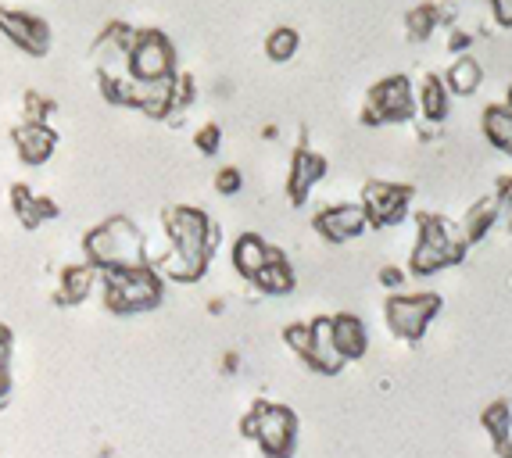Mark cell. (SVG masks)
<instances>
[{"label": "cell", "instance_id": "6da1fadb", "mask_svg": "<svg viewBox=\"0 0 512 458\" xmlns=\"http://www.w3.org/2000/svg\"><path fill=\"white\" fill-rule=\"evenodd\" d=\"M165 247L154 258V269L162 272L165 283H197L205 280L208 265H212L215 247H219V226L205 208L194 204H176L165 208L162 215Z\"/></svg>", "mask_w": 512, "mask_h": 458}, {"label": "cell", "instance_id": "7a4b0ae2", "mask_svg": "<svg viewBox=\"0 0 512 458\" xmlns=\"http://www.w3.org/2000/svg\"><path fill=\"white\" fill-rule=\"evenodd\" d=\"M466 251H470V244L462 240L459 222L444 219V215H434V212H419L416 244H412V251H409V276H416V280L437 276V272L466 262Z\"/></svg>", "mask_w": 512, "mask_h": 458}, {"label": "cell", "instance_id": "3957f363", "mask_svg": "<svg viewBox=\"0 0 512 458\" xmlns=\"http://www.w3.org/2000/svg\"><path fill=\"white\" fill-rule=\"evenodd\" d=\"M83 255L97 272L133 269V265H147V237L133 219L111 215V219L97 222L94 229H86Z\"/></svg>", "mask_w": 512, "mask_h": 458}, {"label": "cell", "instance_id": "277c9868", "mask_svg": "<svg viewBox=\"0 0 512 458\" xmlns=\"http://www.w3.org/2000/svg\"><path fill=\"white\" fill-rule=\"evenodd\" d=\"M101 297L111 315H140L154 312L165 297V280L154 265H133V269L101 272Z\"/></svg>", "mask_w": 512, "mask_h": 458}, {"label": "cell", "instance_id": "5b68a950", "mask_svg": "<svg viewBox=\"0 0 512 458\" xmlns=\"http://www.w3.org/2000/svg\"><path fill=\"white\" fill-rule=\"evenodd\" d=\"M240 433L255 441L265 458H294L298 451V416L276 401H255L240 419Z\"/></svg>", "mask_w": 512, "mask_h": 458}, {"label": "cell", "instance_id": "8992f818", "mask_svg": "<svg viewBox=\"0 0 512 458\" xmlns=\"http://www.w3.org/2000/svg\"><path fill=\"white\" fill-rule=\"evenodd\" d=\"M441 305V294L434 290H398V294H387L384 301V323L398 340L416 344L427 337V330L441 315Z\"/></svg>", "mask_w": 512, "mask_h": 458}, {"label": "cell", "instance_id": "52a82bcc", "mask_svg": "<svg viewBox=\"0 0 512 458\" xmlns=\"http://www.w3.org/2000/svg\"><path fill=\"white\" fill-rule=\"evenodd\" d=\"M416 115V86H412L409 76H387L369 86L366 104H362L366 126H402Z\"/></svg>", "mask_w": 512, "mask_h": 458}, {"label": "cell", "instance_id": "ba28073f", "mask_svg": "<svg viewBox=\"0 0 512 458\" xmlns=\"http://www.w3.org/2000/svg\"><path fill=\"white\" fill-rule=\"evenodd\" d=\"M129 76L140 79V83H151V79H172L180 68H176V47L162 29H137L133 36V47H129L126 58Z\"/></svg>", "mask_w": 512, "mask_h": 458}, {"label": "cell", "instance_id": "9c48e42d", "mask_svg": "<svg viewBox=\"0 0 512 458\" xmlns=\"http://www.w3.org/2000/svg\"><path fill=\"white\" fill-rule=\"evenodd\" d=\"M362 212H366L369 229H394L402 226L412 212V187L391 183V179H369L362 187Z\"/></svg>", "mask_w": 512, "mask_h": 458}, {"label": "cell", "instance_id": "30bf717a", "mask_svg": "<svg viewBox=\"0 0 512 458\" xmlns=\"http://www.w3.org/2000/svg\"><path fill=\"white\" fill-rule=\"evenodd\" d=\"M0 36L22 54H29V58H43L51 51V26L33 11L0 8Z\"/></svg>", "mask_w": 512, "mask_h": 458}, {"label": "cell", "instance_id": "8fae6325", "mask_svg": "<svg viewBox=\"0 0 512 458\" xmlns=\"http://www.w3.org/2000/svg\"><path fill=\"white\" fill-rule=\"evenodd\" d=\"M312 229L319 233V240L341 247L348 240H359L369 229V222L359 201H344V204H330V208H319L316 219H312Z\"/></svg>", "mask_w": 512, "mask_h": 458}, {"label": "cell", "instance_id": "7c38bea8", "mask_svg": "<svg viewBox=\"0 0 512 458\" xmlns=\"http://www.w3.org/2000/svg\"><path fill=\"white\" fill-rule=\"evenodd\" d=\"M326 172H330V162H326L323 154L312 151L308 144H298L291 154V169H287V197H291L294 208H301V204H308V197H312V190L319 187L326 179Z\"/></svg>", "mask_w": 512, "mask_h": 458}, {"label": "cell", "instance_id": "4fadbf2b", "mask_svg": "<svg viewBox=\"0 0 512 458\" xmlns=\"http://www.w3.org/2000/svg\"><path fill=\"white\" fill-rule=\"evenodd\" d=\"M11 144H15L18 158L26 165H47L54 158V151H58V129L51 126V122H18L15 129H11Z\"/></svg>", "mask_w": 512, "mask_h": 458}, {"label": "cell", "instance_id": "5bb4252c", "mask_svg": "<svg viewBox=\"0 0 512 458\" xmlns=\"http://www.w3.org/2000/svg\"><path fill=\"white\" fill-rule=\"evenodd\" d=\"M133 36H137V29L126 26V22H108L101 29V36L94 40L97 76H104V72H129L126 58H129V47H133Z\"/></svg>", "mask_w": 512, "mask_h": 458}, {"label": "cell", "instance_id": "9a60e30c", "mask_svg": "<svg viewBox=\"0 0 512 458\" xmlns=\"http://www.w3.org/2000/svg\"><path fill=\"white\" fill-rule=\"evenodd\" d=\"M308 330H312V340H308L305 365L319 376H337L348 362H344L341 351H337V344H333L330 315H319V319H312V323H308Z\"/></svg>", "mask_w": 512, "mask_h": 458}, {"label": "cell", "instance_id": "2e32d148", "mask_svg": "<svg viewBox=\"0 0 512 458\" xmlns=\"http://www.w3.org/2000/svg\"><path fill=\"white\" fill-rule=\"evenodd\" d=\"M97 287H101V272L90 262L65 265L58 276V294H54V301L65 308H76V305H83V301H90V294H94Z\"/></svg>", "mask_w": 512, "mask_h": 458}, {"label": "cell", "instance_id": "e0dca14e", "mask_svg": "<svg viewBox=\"0 0 512 458\" xmlns=\"http://www.w3.org/2000/svg\"><path fill=\"white\" fill-rule=\"evenodd\" d=\"M269 255H273V244H269L262 233H240L230 247V265L240 280L251 283L258 272H262V265L269 262Z\"/></svg>", "mask_w": 512, "mask_h": 458}, {"label": "cell", "instance_id": "ac0fdd59", "mask_svg": "<svg viewBox=\"0 0 512 458\" xmlns=\"http://www.w3.org/2000/svg\"><path fill=\"white\" fill-rule=\"evenodd\" d=\"M330 323H333V344H337V351H341L344 362H359V358H366L369 330L359 315L337 312V315H330Z\"/></svg>", "mask_w": 512, "mask_h": 458}, {"label": "cell", "instance_id": "d6986e66", "mask_svg": "<svg viewBox=\"0 0 512 458\" xmlns=\"http://www.w3.org/2000/svg\"><path fill=\"white\" fill-rule=\"evenodd\" d=\"M11 208H15V219L26 229H40L43 222L58 219V212H61L51 197L36 194L26 183H15V187H11Z\"/></svg>", "mask_w": 512, "mask_h": 458}, {"label": "cell", "instance_id": "ffe728a7", "mask_svg": "<svg viewBox=\"0 0 512 458\" xmlns=\"http://www.w3.org/2000/svg\"><path fill=\"white\" fill-rule=\"evenodd\" d=\"M251 287L265 297H287L294 287H298V276H294L291 258L283 255L280 247H273V255H269V262L262 265V272L251 280Z\"/></svg>", "mask_w": 512, "mask_h": 458}, {"label": "cell", "instance_id": "44dd1931", "mask_svg": "<svg viewBox=\"0 0 512 458\" xmlns=\"http://www.w3.org/2000/svg\"><path fill=\"white\" fill-rule=\"evenodd\" d=\"M416 111L423 122H434L441 126L448 115H452V94H448V86H444L441 76H423V83L416 86Z\"/></svg>", "mask_w": 512, "mask_h": 458}, {"label": "cell", "instance_id": "7402d4cb", "mask_svg": "<svg viewBox=\"0 0 512 458\" xmlns=\"http://www.w3.org/2000/svg\"><path fill=\"white\" fill-rule=\"evenodd\" d=\"M498 226V204H495V194H484L466 208V215L459 219V233L466 244H484L491 237V229Z\"/></svg>", "mask_w": 512, "mask_h": 458}, {"label": "cell", "instance_id": "603a6c76", "mask_svg": "<svg viewBox=\"0 0 512 458\" xmlns=\"http://www.w3.org/2000/svg\"><path fill=\"white\" fill-rule=\"evenodd\" d=\"M441 79H444V86H448V94L452 97H473L480 86H484V65H480L473 54H459Z\"/></svg>", "mask_w": 512, "mask_h": 458}, {"label": "cell", "instance_id": "cb8c5ba5", "mask_svg": "<svg viewBox=\"0 0 512 458\" xmlns=\"http://www.w3.org/2000/svg\"><path fill=\"white\" fill-rule=\"evenodd\" d=\"M480 129H484V140L495 151H502L505 158H512V111L505 104H491L480 115Z\"/></svg>", "mask_w": 512, "mask_h": 458}, {"label": "cell", "instance_id": "d4e9b609", "mask_svg": "<svg viewBox=\"0 0 512 458\" xmlns=\"http://www.w3.org/2000/svg\"><path fill=\"white\" fill-rule=\"evenodd\" d=\"M480 426H484V433L491 437L495 451H502L505 444L512 441V408H509V401H491V405L480 412Z\"/></svg>", "mask_w": 512, "mask_h": 458}, {"label": "cell", "instance_id": "484cf974", "mask_svg": "<svg viewBox=\"0 0 512 458\" xmlns=\"http://www.w3.org/2000/svg\"><path fill=\"white\" fill-rule=\"evenodd\" d=\"M441 29V4H416L405 15V36L412 43H427Z\"/></svg>", "mask_w": 512, "mask_h": 458}, {"label": "cell", "instance_id": "4316f807", "mask_svg": "<svg viewBox=\"0 0 512 458\" xmlns=\"http://www.w3.org/2000/svg\"><path fill=\"white\" fill-rule=\"evenodd\" d=\"M301 36L291 26H276L273 33L265 36V58L276 61V65H287L291 58H298Z\"/></svg>", "mask_w": 512, "mask_h": 458}, {"label": "cell", "instance_id": "83f0119b", "mask_svg": "<svg viewBox=\"0 0 512 458\" xmlns=\"http://www.w3.org/2000/svg\"><path fill=\"white\" fill-rule=\"evenodd\" d=\"M495 204H498V226L512 233V176H502L495 187Z\"/></svg>", "mask_w": 512, "mask_h": 458}, {"label": "cell", "instance_id": "f1b7e54d", "mask_svg": "<svg viewBox=\"0 0 512 458\" xmlns=\"http://www.w3.org/2000/svg\"><path fill=\"white\" fill-rule=\"evenodd\" d=\"M244 190V172L237 169V165H222L219 172H215V194L222 197H233Z\"/></svg>", "mask_w": 512, "mask_h": 458}, {"label": "cell", "instance_id": "f546056e", "mask_svg": "<svg viewBox=\"0 0 512 458\" xmlns=\"http://www.w3.org/2000/svg\"><path fill=\"white\" fill-rule=\"evenodd\" d=\"M308 340H312V330H308V323H291L283 326V344L294 351V355L305 362L308 358Z\"/></svg>", "mask_w": 512, "mask_h": 458}, {"label": "cell", "instance_id": "4dcf8cb0", "mask_svg": "<svg viewBox=\"0 0 512 458\" xmlns=\"http://www.w3.org/2000/svg\"><path fill=\"white\" fill-rule=\"evenodd\" d=\"M22 111H26V115H22L26 122H51V115L58 111V104L43 94H26V108Z\"/></svg>", "mask_w": 512, "mask_h": 458}, {"label": "cell", "instance_id": "1f68e13d", "mask_svg": "<svg viewBox=\"0 0 512 458\" xmlns=\"http://www.w3.org/2000/svg\"><path fill=\"white\" fill-rule=\"evenodd\" d=\"M194 147H197L201 154H205V158L219 154V147H222V129L215 126V122H205V126H201V129L194 133Z\"/></svg>", "mask_w": 512, "mask_h": 458}, {"label": "cell", "instance_id": "d6a6232c", "mask_svg": "<svg viewBox=\"0 0 512 458\" xmlns=\"http://www.w3.org/2000/svg\"><path fill=\"white\" fill-rule=\"evenodd\" d=\"M376 280H380V287H384L387 294H398V290H405L409 269H402V265H384V269L376 272Z\"/></svg>", "mask_w": 512, "mask_h": 458}, {"label": "cell", "instance_id": "836d02e7", "mask_svg": "<svg viewBox=\"0 0 512 458\" xmlns=\"http://www.w3.org/2000/svg\"><path fill=\"white\" fill-rule=\"evenodd\" d=\"M197 97V83L194 76H187V72H176V111L190 108Z\"/></svg>", "mask_w": 512, "mask_h": 458}, {"label": "cell", "instance_id": "e575fe53", "mask_svg": "<svg viewBox=\"0 0 512 458\" xmlns=\"http://www.w3.org/2000/svg\"><path fill=\"white\" fill-rule=\"evenodd\" d=\"M491 8V18H495L502 29H512V0H487Z\"/></svg>", "mask_w": 512, "mask_h": 458}, {"label": "cell", "instance_id": "d590c367", "mask_svg": "<svg viewBox=\"0 0 512 458\" xmlns=\"http://www.w3.org/2000/svg\"><path fill=\"white\" fill-rule=\"evenodd\" d=\"M470 43H473V33H466V29L452 26V36H448V51H452L455 58H459V54L470 51Z\"/></svg>", "mask_w": 512, "mask_h": 458}, {"label": "cell", "instance_id": "8d00e7d4", "mask_svg": "<svg viewBox=\"0 0 512 458\" xmlns=\"http://www.w3.org/2000/svg\"><path fill=\"white\" fill-rule=\"evenodd\" d=\"M11 351H15V333L0 323V365H11Z\"/></svg>", "mask_w": 512, "mask_h": 458}, {"label": "cell", "instance_id": "74e56055", "mask_svg": "<svg viewBox=\"0 0 512 458\" xmlns=\"http://www.w3.org/2000/svg\"><path fill=\"white\" fill-rule=\"evenodd\" d=\"M11 394V365H0V401H8Z\"/></svg>", "mask_w": 512, "mask_h": 458}, {"label": "cell", "instance_id": "f35d334b", "mask_svg": "<svg viewBox=\"0 0 512 458\" xmlns=\"http://www.w3.org/2000/svg\"><path fill=\"white\" fill-rule=\"evenodd\" d=\"M237 365H240V358H237V355H226V358H222V369H226V373H230V369L237 373Z\"/></svg>", "mask_w": 512, "mask_h": 458}, {"label": "cell", "instance_id": "ab89813d", "mask_svg": "<svg viewBox=\"0 0 512 458\" xmlns=\"http://www.w3.org/2000/svg\"><path fill=\"white\" fill-rule=\"evenodd\" d=\"M222 308H226V305H222L219 297H215V301H208V312H212V315H219V312H222Z\"/></svg>", "mask_w": 512, "mask_h": 458}, {"label": "cell", "instance_id": "60d3db41", "mask_svg": "<svg viewBox=\"0 0 512 458\" xmlns=\"http://www.w3.org/2000/svg\"><path fill=\"white\" fill-rule=\"evenodd\" d=\"M502 104H505V108L512 111V83H509V90H505V101H502Z\"/></svg>", "mask_w": 512, "mask_h": 458}, {"label": "cell", "instance_id": "b9f144b4", "mask_svg": "<svg viewBox=\"0 0 512 458\" xmlns=\"http://www.w3.org/2000/svg\"><path fill=\"white\" fill-rule=\"evenodd\" d=\"M498 455H502V458H512V441H509V444H505V448H502V451H498Z\"/></svg>", "mask_w": 512, "mask_h": 458}]
</instances>
